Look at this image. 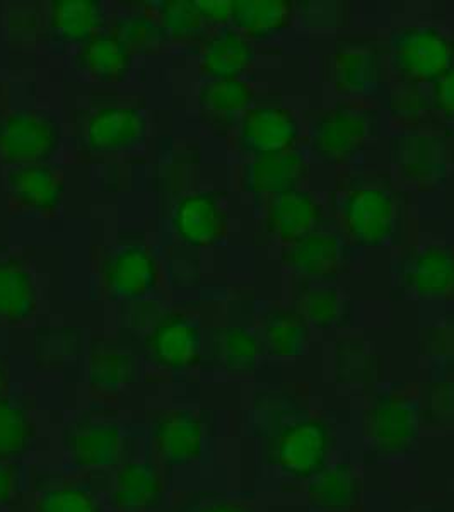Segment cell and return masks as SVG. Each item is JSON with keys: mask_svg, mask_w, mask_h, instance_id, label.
<instances>
[{"mask_svg": "<svg viewBox=\"0 0 454 512\" xmlns=\"http://www.w3.org/2000/svg\"><path fill=\"white\" fill-rule=\"evenodd\" d=\"M391 62L403 81L434 84L454 67V41L434 28H405L391 38Z\"/></svg>", "mask_w": 454, "mask_h": 512, "instance_id": "obj_1", "label": "cell"}, {"mask_svg": "<svg viewBox=\"0 0 454 512\" xmlns=\"http://www.w3.org/2000/svg\"><path fill=\"white\" fill-rule=\"evenodd\" d=\"M62 142L60 125L40 111H14L0 118V159L11 166L48 163Z\"/></svg>", "mask_w": 454, "mask_h": 512, "instance_id": "obj_2", "label": "cell"}, {"mask_svg": "<svg viewBox=\"0 0 454 512\" xmlns=\"http://www.w3.org/2000/svg\"><path fill=\"white\" fill-rule=\"evenodd\" d=\"M340 216L356 245L376 248L386 245L395 233L396 200L385 188H354L342 200Z\"/></svg>", "mask_w": 454, "mask_h": 512, "instance_id": "obj_3", "label": "cell"}, {"mask_svg": "<svg viewBox=\"0 0 454 512\" xmlns=\"http://www.w3.org/2000/svg\"><path fill=\"white\" fill-rule=\"evenodd\" d=\"M326 72L338 93L373 96L385 81V62L373 43L344 41L330 53Z\"/></svg>", "mask_w": 454, "mask_h": 512, "instance_id": "obj_4", "label": "cell"}, {"mask_svg": "<svg viewBox=\"0 0 454 512\" xmlns=\"http://www.w3.org/2000/svg\"><path fill=\"white\" fill-rule=\"evenodd\" d=\"M299 137L301 125L284 106H251L239 120V146L253 158L294 151Z\"/></svg>", "mask_w": 454, "mask_h": 512, "instance_id": "obj_5", "label": "cell"}, {"mask_svg": "<svg viewBox=\"0 0 454 512\" xmlns=\"http://www.w3.org/2000/svg\"><path fill=\"white\" fill-rule=\"evenodd\" d=\"M371 117L364 111L337 108L323 113L311 128V146L325 163H345L366 147Z\"/></svg>", "mask_w": 454, "mask_h": 512, "instance_id": "obj_6", "label": "cell"}, {"mask_svg": "<svg viewBox=\"0 0 454 512\" xmlns=\"http://www.w3.org/2000/svg\"><path fill=\"white\" fill-rule=\"evenodd\" d=\"M330 449V431L320 419L297 420L279 432L274 460L282 472L311 477L323 470Z\"/></svg>", "mask_w": 454, "mask_h": 512, "instance_id": "obj_7", "label": "cell"}, {"mask_svg": "<svg viewBox=\"0 0 454 512\" xmlns=\"http://www.w3.org/2000/svg\"><path fill=\"white\" fill-rule=\"evenodd\" d=\"M147 350L159 366L187 371L197 366L204 352V338L197 321L180 313L159 318L147 335Z\"/></svg>", "mask_w": 454, "mask_h": 512, "instance_id": "obj_8", "label": "cell"}, {"mask_svg": "<svg viewBox=\"0 0 454 512\" xmlns=\"http://www.w3.org/2000/svg\"><path fill=\"white\" fill-rule=\"evenodd\" d=\"M391 161L407 180L417 185H439L448 173V147L441 137L417 130L391 140Z\"/></svg>", "mask_w": 454, "mask_h": 512, "instance_id": "obj_9", "label": "cell"}, {"mask_svg": "<svg viewBox=\"0 0 454 512\" xmlns=\"http://www.w3.org/2000/svg\"><path fill=\"white\" fill-rule=\"evenodd\" d=\"M349 258V246L345 245L344 239L321 231L287 246L282 255V260L294 274L321 284L342 274L349 265Z\"/></svg>", "mask_w": 454, "mask_h": 512, "instance_id": "obj_10", "label": "cell"}, {"mask_svg": "<svg viewBox=\"0 0 454 512\" xmlns=\"http://www.w3.org/2000/svg\"><path fill=\"white\" fill-rule=\"evenodd\" d=\"M103 279L111 296L137 303L156 291L159 265L144 246H123L106 260Z\"/></svg>", "mask_w": 454, "mask_h": 512, "instance_id": "obj_11", "label": "cell"}, {"mask_svg": "<svg viewBox=\"0 0 454 512\" xmlns=\"http://www.w3.org/2000/svg\"><path fill=\"white\" fill-rule=\"evenodd\" d=\"M171 224L185 245L207 248L226 236V210L214 193H190L176 204Z\"/></svg>", "mask_w": 454, "mask_h": 512, "instance_id": "obj_12", "label": "cell"}, {"mask_svg": "<svg viewBox=\"0 0 454 512\" xmlns=\"http://www.w3.org/2000/svg\"><path fill=\"white\" fill-rule=\"evenodd\" d=\"M152 444L159 458L171 466L188 465L204 451L205 429L202 420L187 410L159 415L152 422Z\"/></svg>", "mask_w": 454, "mask_h": 512, "instance_id": "obj_13", "label": "cell"}, {"mask_svg": "<svg viewBox=\"0 0 454 512\" xmlns=\"http://www.w3.org/2000/svg\"><path fill=\"white\" fill-rule=\"evenodd\" d=\"M146 132V117L134 106H103L94 111L84 128L86 146L99 154L127 151Z\"/></svg>", "mask_w": 454, "mask_h": 512, "instance_id": "obj_14", "label": "cell"}, {"mask_svg": "<svg viewBox=\"0 0 454 512\" xmlns=\"http://www.w3.org/2000/svg\"><path fill=\"white\" fill-rule=\"evenodd\" d=\"M308 173V161L303 154L280 152L251 159L243 173V185L253 195L274 198L301 188Z\"/></svg>", "mask_w": 454, "mask_h": 512, "instance_id": "obj_15", "label": "cell"}, {"mask_svg": "<svg viewBox=\"0 0 454 512\" xmlns=\"http://www.w3.org/2000/svg\"><path fill=\"white\" fill-rule=\"evenodd\" d=\"M11 197L36 214H53L64 198V180L47 163L16 166L7 175Z\"/></svg>", "mask_w": 454, "mask_h": 512, "instance_id": "obj_16", "label": "cell"}, {"mask_svg": "<svg viewBox=\"0 0 454 512\" xmlns=\"http://www.w3.org/2000/svg\"><path fill=\"white\" fill-rule=\"evenodd\" d=\"M417 420L412 403L398 396H383L367 414V432L376 448L395 453L412 444Z\"/></svg>", "mask_w": 454, "mask_h": 512, "instance_id": "obj_17", "label": "cell"}, {"mask_svg": "<svg viewBox=\"0 0 454 512\" xmlns=\"http://www.w3.org/2000/svg\"><path fill=\"white\" fill-rule=\"evenodd\" d=\"M321 207L316 198L301 188L270 198L267 227L284 245H292L308 234L315 233L320 224Z\"/></svg>", "mask_w": 454, "mask_h": 512, "instance_id": "obj_18", "label": "cell"}, {"mask_svg": "<svg viewBox=\"0 0 454 512\" xmlns=\"http://www.w3.org/2000/svg\"><path fill=\"white\" fill-rule=\"evenodd\" d=\"M123 434L113 422H82L70 429L67 451L82 468H108L120 460Z\"/></svg>", "mask_w": 454, "mask_h": 512, "instance_id": "obj_19", "label": "cell"}, {"mask_svg": "<svg viewBox=\"0 0 454 512\" xmlns=\"http://www.w3.org/2000/svg\"><path fill=\"white\" fill-rule=\"evenodd\" d=\"M253 60L251 41L233 28H222L205 40L200 69L209 79H243Z\"/></svg>", "mask_w": 454, "mask_h": 512, "instance_id": "obj_20", "label": "cell"}, {"mask_svg": "<svg viewBox=\"0 0 454 512\" xmlns=\"http://www.w3.org/2000/svg\"><path fill=\"white\" fill-rule=\"evenodd\" d=\"M111 497L120 511H151L163 501V478L151 463L130 461L117 473Z\"/></svg>", "mask_w": 454, "mask_h": 512, "instance_id": "obj_21", "label": "cell"}, {"mask_svg": "<svg viewBox=\"0 0 454 512\" xmlns=\"http://www.w3.org/2000/svg\"><path fill=\"white\" fill-rule=\"evenodd\" d=\"M76 62L84 74L96 81L120 82L129 76L134 53L111 31H99L91 40L82 43Z\"/></svg>", "mask_w": 454, "mask_h": 512, "instance_id": "obj_22", "label": "cell"}, {"mask_svg": "<svg viewBox=\"0 0 454 512\" xmlns=\"http://www.w3.org/2000/svg\"><path fill=\"white\" fill-rule=\"evenodd\" d=\"M405 284L420 297H444L454 294V251L427 248L407 263Z\"/></svg>", "mask_w": 454, "mask_h": 512, "instance_id": "obj_23", "label": "cell"}, {"mask_svg": "<svg viewBox=\"0 0 454 512\" xmlns=\"http://www.w3.org/2000/svg\"><path fill=\"white\" fill-rule=\"evenodd\" d=\"M296 4L291 0H233L234 30L250 38H270L291 24Z\"/></svg>", "mask_w": 454, "mask_h": 512, "instance_id": "obj_24", "label": "cell"}, {"mask_svg": "<svg viewBox=\"0 0 454 512\" xmlns=\"http://www.w3.org/2000/svg\"><path fill=\"white\" fill-rule=\"evenodd\" d=\"M105 7L98 0H55L50 4L53 35L67 43L82 45L98 35Z\"/></svg>", "mask_w": 454, "mask_h": 512, "instance_id": "obj_25", "label": "cell"}, {"mask_svg": "<svg viewBox=\"0 0 454 512\" xmlns=\"http://www.w3.org/2000/svg\"><path fill=\"white\" fill-rule=\"evenodd\" d=\"M36 309V286L28 268L0 260V323H23Z\"/></svg>", "mask_w": 454, "mask_h": 512, "instance_id": "obj_26", "label": "cell"}, {"mask_svg": "<svg viewBox=\"0 0 454 512\" xmlns=\"http://www.w3.org/2000/svg\"><path fill=\"white\" fill-rule=\"evenodd\" d=\"M309 344L308 321L297 309H272L263 321V345L277 357H297Z\"/></svg>", "mask_w": 454, "mask_h": 512, "instance_id": "obj_27", "label": "cell"}, {"mask_svg": "<svg viewBox=\"0 0 454 512\" xmlns=\"http://www.w3.org/2000/svg\"><path fill=\"white\" fill-rule=\"evenodd\" d=\"M253 98V88L245 79H209L198 94L205 115L219 122L243 117L250 110Z\"/></svg>", "mask_w": 454, "mask_h": 512, "instance_id": "obj_28", "label": "cell"}, {"mask_svg": "<svg viewBox=\"0 0 454 512\" xmlns=\"http://www.w3.org/2000/svg\"><path fill=\"white\" fill-rule=\"evenodd\" d=\"M359 497V478L354 468L345 463L316 473L309 485V499L325 511L349 509Z\"/></svg>", "mask_w": 454, "mask_h": 512, "instance_id": "obj_29", "label": "cell"}, {"mask_svg": "<svg viewBox=\"0 0 454 512\" xmlns=\"http://www.w3.org/2000/svg\"><path fill=\"white\" fill-rule=\"evenodd\" d=\"M297 311L311 325L333 328L342 325L349 311V303L335 287L309 282V286L297 296Z\"/></svg>", "mask_w": 454, "mask_h": 512, "instance_id": "obj_30", "label": "cell"}, {"mask_svg": "<svg viewBox=\"0 0 454 512\" xmlns=\"http://www.w3.org/2000/svg\"><path fill=\"white\" fill-rule=\"evenodd\" d=\"M135 374L134 357L115 345H103L93 350L89 361V379L99 391L122 390Z\"/></svg>", "mask_w": 454, "mask_h": 512, "instance_id": "obj_31", "label": "cell"}, {"mask_svg": "<svg viewBox=\"0 0 454 512\" xmlns=\"http://www.w3.org/2000/svg\"><path fill=\"white\" fill-rule=\"evenodd\" d=\"M35 425L26 408L0 396V461H11L30 449Z\"/></svg>", "mask_w": 454, "mask_h": 512, "instance_id": "obj_32", "label": "cell"}, {"mask_svg": "<svg viewBox=\"0 0 454 512\" xmlns=\"http://www.w3.org/2000/svg\"><path fill=\"white\" fill-rule=\"evenodd\" d=\"M214 350L217 361L226 369L233 373H246L257 366L262 354V344L257 335L250 330L231 326L217 333Z\"/></svg>", "mask_w": 454, "mask_h": 512, "instance_id": "obj_33", "label": "cell"}, {"mask_svg": "<svg viewBox=\"0 0 454 512\" xmlns=\"http://www.w3.org/2000/svg\"><path fill=\"white\" fill-rule=\"evenodd\" d=\"M111 33L132 53L151 52L163 43L166 36L158 19L142 12H132L118 18Z\"/></svg>", "mask_w": 454, "mask_h": 512, "instance_id": "obj_34", "label": "cell"}, {"mask_svg": "<svg viewBox=\"0 0 454 512\" xmlns=\"http://www.w3.org/2000/svg\"><path fill=\"white\" fill-rule=\"evenodd\" d=\"M159 16L164 33L176 40H192L205 31L195 0H164L159 4Z\"/></svg>", "mask_w": 454, "mask_h": 512, "instance_id": "obj_35", "label": "cell"}, {"mask_svg": "<svg viewBox=\"0 0 454 512\" xmlns=\"http://www.w3.org/2000/svg\"><path fill=\"white\" fill-rule=\"evenodd\" d=\"M35 512H103L96 495L82 485L67 483L38 495Z\"/></svg>", "mask_w": 454, "mask_h": 512, "instance_id": "obj_36", "label": "cell"}, {"mask_svg": "<svg viewBox=\"0 0 454 512\" xmlns=\"http://www.w3.org/2000/svg\"><path fill=\"white\" fill-rule=\"evenodd\" d=\"M431 106V98H427V94L417 84L405 82L391 91V113L402 122H420L429 113Z\"/></svg>", "mask_w": 454, "mask_h": 512, "instance_id": "obj_37", "label": "cell"}, {"mask_svg": "<svg viewBox=\"0 0 454 512\" xmlns=\"http://www.w3.org/2000/svg\"><path fill=\"white\" fill-rule=\"evenodd\" d=\"M301 11L306 12V18H303L306 23H315L316 28H335L338 21L342 19V11H344V4H337V2H306L301 4Z\"/></svg>", "mask_w": 454, "mask_h": 512, "instance_id": "obj_38", "label": "cell"}, {"mask_svg": "<svg viewBox=\"0 0 454 512\" xmlns=\"http://www.w3.org/2000/svg\"><path fill=\"white\" fill-rule=\"evenodd\" d=\"M432 106L448 118H454V67L432 84Z\"/></svg>", "mask_w": 454, "mask_h": 512, "instance_id": "obj_39", "label": "cell"}, {"mask_svg": "<svg viewBox=\"0 0 454 512\" xmlns=\"http://www.w3.org/2000/svg\"><path fill=\"white\" fill-rule=\"evenodd\" d=\"M205 24H226L233 18V0H195Z\"/></svg>", "mask_w": 454, "mask_h": 512, "instance_id": "obj_40", "label": "cell"}, {"mask_svg": "<svg viewBox=\"0 0 454 512\" xmlns=\"http://www.w3.org/2000/svg\"><path fill=\"white\" fill-rule=\"evenodd\" d=\"M16 492V473L6 461H0V507L7 506Z\"/></svg>", "mask_w": 454, "mask_h": 512, "instance_id": "obj_41", "label": "cell"}, {"mask_svg": "<svg viewBox=\"0 0 454 512\" xmlns=\"http://www.w3.org/2000/svg\"><path fill=\"white\" fill-rule=\"evenodd\" d=\"M204 512H245L238 509V507L234 506H226V504H221V506L209 507L207 511Z\"/></svg>", "mask_w": 454, "mask_h": 512, "instance_id": "obj_42", "label": "cell"}, {"mask_svg": "<svg viewBox=\"0 0 454 512\" xmlns=\"http://www.w3.org/2000/svg\"><path fill=\"white\" fill-rule=\"evenodd\" d=\"M4 386H6V369H4V364L0 362V391Z\"/></svg>", "mask_w": 454, "mask_h": 512, "instance_id": "obj_43", "label": "cell"}, {"mask_svg": "<svg viewBox=\"0 0 454 512\" xmlns=\"http://www.w3.org/2000/svg\"><path fill=\"white\" fill-rule=\"evenodd\" d=\"M347 361L357 362L356 357H352V354L347 355ZM366 354L362 352L361 357H359V366H366Z\"/></svg>", "mask_w": 454, "mask_h": 512, "instance_id": "obj_44", "label": "cell"}]
</instances>
